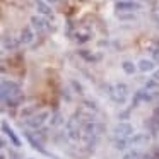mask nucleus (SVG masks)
<instances>
[{"mask_svg": "<svg viewBox=\"0 0 159 159\" xmlns=\"http://www.w3.org/2000/svg\"><path fill=\"white\" fill-rule=\"evenodd\" d=\"M108 94L116 104H123L130 96V91H128L127 84L118 82V84H113V86H108Z\"/></svg>", "mask_w": 159, "mask_h": 159, "instance_id": "1", "label": "nucleus"}, {"mask_svg": "<svg viewBox=\"0 0 159 159\" xmlns=\"http://www.w3.org/2000/svg\"><path fill=\"white\" fill-rule=\"evenodd\" d=\"M134 127L130 123H118L116 127L113 128V137L116 139H128L132 134H134Z\"/></svg>", "mask_w": 159, "mask_h": 159, "instance_id": "2", "label": "nucleus"}, {"mask_svg": "<svg viewBox=\"0 0 159 159\" xmlns=\"http://www.w3.org/2000/svg\"><path fill=\"white\" fill-rule=\"evenodd\" d=\"M152 98H154V94L151 93L149 87H145V89H139L137 93L134 94V106H139L140 103H145V101H152Z\"/></svg>", "mask_w": 159, "mask_h": 159, "instance_id": "3", "label": "nucleus"}, {"mask_svg": "<svg viewBox=\"0 0 159 159\" xmlns=\"http://www.w3.org/2000/svg\"><path fill=\"white\" fill-rule=\"evenodd\" d=\"M140 9V4L132 2V0H118L116 2V11L118 12H135Z\"/></svg>", "mask_w": 159, "mask_h": 159, "instance_id": "4", "label": "nucleus"}, {"mask_svg": "<svg viewBox=\"0 0 159 159\" xmlns=\"http://www.w3.org/2000/svg\"><path fill=\"white\" fill-rule=\"evenodd\" d=\"M139 70L140 72H151V70H154V67H156V62L154 60H145V58H142L140 62H139Z\"/></svg>", "mask_w": 159, "mask_h": 159, "instance_id": "5", "label": "nucleus"}, {"mask_svg": "<svg viewBox=\"0 0 159 159\" xmlns=\"http://www.w3.org/2000/svg\"><path fill=\"white\" fill-rule=\"evenodd\" d=\"M145 87H149V89H159V70H156V72L152 74V77L147 80Z\"/></svg>", "mask_w": 159, "mask_h": 159, "instance_id": "6", "label": "nucleus"}, {"mask_svg": "<svg viewBox=\"0 0 159 159\" xmlns=\"http://www.w3.org/2000/svg\"><path fill=\"white\" fill-rule=\"evenodd\" d=\"M151 55H152V60L156 63H159V41H156L154 46L151 48Z\"/></svg>", "mask_w": 159, "mask_h": 159, "instance_id": "7", "label": "nucleus"}, {"mask_svg": "<svg viewBox=\"0 0 159 159\" xmlns=\"http://www.w3.org/2000/svg\"><path fill=\"white\" fill-rule=\"evenodd\" d=\"M121 69H123L125 74H134L135 72V65L132 62H123L121 63Z\"/></svg>", "mask_w": 159, "mask_h": 159, "instance_id": "8", "label": "nucleus"}, {"mask_svg": "<svg viewBox=\"0 0 159 159\" xmlns=\"http://www.w3.org/2000/svg\"><path fill=\"white\" fill-rule=\"evenodd\" d=\"M142 157V152H139V151H132V152H128L127 156H125L123 159H140Z\"/></svg>", "mask_w": 159, "mask_h": 159, "instance_id": "9", "label": "nucleus"}]
</instances>
